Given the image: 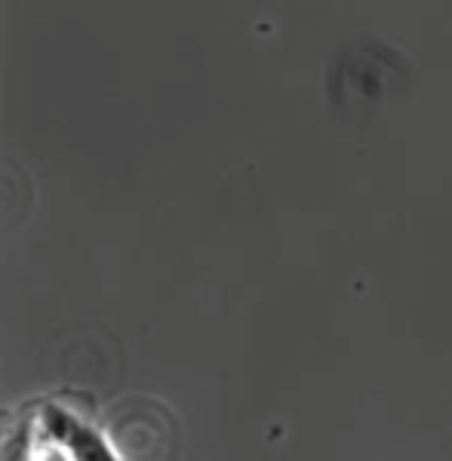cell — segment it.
Masks as SVG:
<instances>
[{
	"instance_id": "1",
	"label": "cell",
	"mask_w": 452,
	"mask_h": 461,
	"mask_svg": "<svg viewBox=\"0 0 452 461\" xmlns=\"http://www.w3.org/2000/svg\"><path fill=\"white\" fill-rule=\"evenodd\" d=\"M62 446L71 461H121L99 430L84 425V421H77V419L71 421V430Z\"/></svg>"
},
{
	"instance_id": "2",
	"label": "cell",
	"mask_w": 452,
	"mask_h": 461,
	"mask_svg": "<svg viewBox=\"0 0 452 461\" xmlns=\"http://www.w3.org/2000/svg\"><path fill=\"white\" fill-rule=\"evenodd\" d=\"M41 421H43V430H47L50 440H53V443H65V437H68V430H71L74 415L65 412V409H59V406H47V409H43V415H41Z\"/></svg>"
}]
</instances>
